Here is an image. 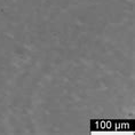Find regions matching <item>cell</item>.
<instances>
[]
</instances>
